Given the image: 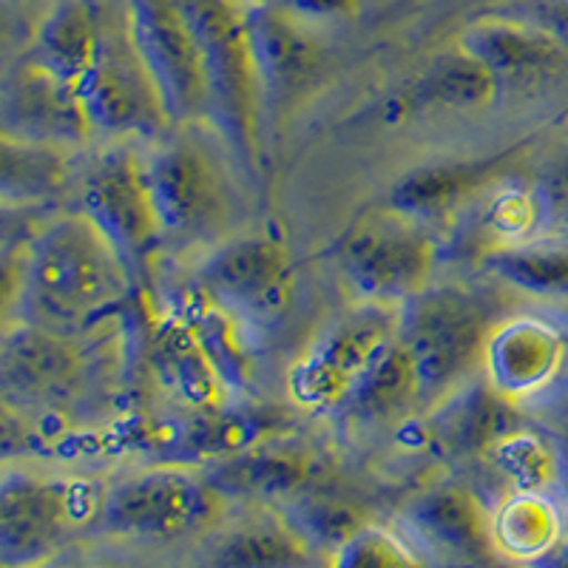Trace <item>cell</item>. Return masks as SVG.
<instances>
[{
	"label": "cell",
	"mask_w": 568,
	"mask_h": 568,
	"mask_svg": "<svg viewBox=\"0 0 568 568\" xmlns=\"http://www.w3.org/2000/svg\"><path fill=\"white\" fill-rule=\"evenodd\" d=\"M136 276L105 233L71 211L40 227L23 251L18 322L78 336L134 298Z\"/></svg>",
	"instance_id": "cell-1"
},
{
	"label": "cell",
	"mask_w": 568,
	"mask_h": 568,
	"mask_svg": "<svg viewBox=\"0 0 568 568\" xmlns=\"http://www.w3.org/2000/svg\"><path fill=\"white\" fill-rule=\"evenodd\" d=\"M196 40L211 89V125L233 160L253 176L265 165V109L253 58L247 9L236 0H180Z\"/></svg>",
	"instance_id": "cell-2"
},
{
	"label": "cell",
	"mask_w": 568,
	"mask_h": 568,
	"mask_svg": "<svg viewBox=\"0 0 568 568\" xmlns=\"http://www.w3.org/2000/svg\"><path fill=\"white\" fill-rule=\"evenodd\" d=\"M105 486L69 475L9 469L0 484V566L43 568L98 531Z\"/></svg>",
	"instance_id": "cell-3"
},
{
	"label": "cell",
	"mask_w": 568,
	"mask_h": 568,
	"mask_svg": "<svg viewBox=\"0 0 568 568\" xmlns=\"http://www.w3.org/2000/svg\"><path fill=\"white\" fill-rule=\"evenodd\" d=\"M227 500L202 466L160 464L105 486L100 535L116 540H182L211 535L225 520Z\"/></svg>",
	"instance_id": "cell-4"
},
{
	"label": "cell",
	"mask_w": 568,
	"mask_h": 568,
	"mask_svg": "<svg viewBox=\"0 0 568 568\" xmlns=\"http://www.w3.org/2000/svg\"><path fill=\"white\" fill-rule=\"evenodd\" d=\"M489 307L475 293L460 287H429L400 307L398 338L409 349L420 382V400L438 407L464 387L484 362L489 338Z\"/></svg>",
	"instance_id": "cell-5"
},
{
	"label": "cell",
	"mask_w": 568,
	"mask_h": 568,
	"mask_svg": "<svg viewBox=\"0 0 568 568\" xmlns=\"http://www.w3.org/2000/svg\"><path fill=\"white\" fill-rule=\"evenodd\" d=\"M435 265L438 245L426 222L389 207L338 242V276L358 304L404 307L433 287Z\"/></svg>",
	"instance_id": "cell-6"
},
{
	"label": "cell",
	"mask_w": 568,
	"mask_h": 568,
	"mask_svg": "<svg viewBox=\"0 0 568 568\" xmlns=\"http://www.w3.org/2000/svg\"><path fill=\"white\" fill-rule=\"evenodd\" d=\"M400 307L358 304L322 329L287 373V395L311 415H338L364 373L398 338Z\"/></svg>",
	"instance_id": "cell-7"
},
{
	"label": "cell",
	"mask_w": 568,
	"mask_h": 568,
	"mask_svg": "<svg viewBox=\"0 0 568 568\" xmlns=\"http://www.w3.org/2000/svg\"><path fill=\"white\" fill-rule=\"evenodd\" d=\"M145 174L165 242L216 245L233 213L231 182L220 156L200 136H171L145 156Z\"/></svg>",
	"instance_id": "cell-8"
},
{
	"label": "cell",
	"mask_w": 568,
	"mask_h": 568,
	"mask_svg": "<svg viewBox=\"0 0 568 568\" xmlns=\"http://www.w3.org/2000/svg\"><path fill=\"white\" fill-rule=\"evenodd\" d=\"M194 291L242 324L276 322L296 296V258L271 231L227 236L200 258Z\"/></svg>",
	"instance_id": "cell-9"
},
{
	"label": "cell",
	"mask_w": 568,
	"mask_h": 568,
	"mask_svg": "<svg viewBox=\"0 0 568 568\" xmlns=\"http://www.w3.org/2000/svg\"><path fill=\"white\" fill-rule=\"evenodd\" d=\"M78 91L94 134L125 140V136H162L165 129H171L154 80L136 52L125 0L120 9H109L100 49L78 83Z\"/></svg>",
	"instance_id": "cell-10"
},
{
	"label": "cell",
	"mask_w": 568,
	"mask_h": 568,
	"mask_svg": "<svg viewBox=\"0 0 568 568\" xmlns=\"http://www.w3.org/2000/svg\"><path fill=\"white\" fill-rule=\"evenodd\" d=\"M125 12L171 129L211 123L205 60L180 0H125Z\"/></svg>",
	"instance_id": "cell-11"
},
{
	"label": "cell",
	"mask_w": 568,
	"mask_h": 568,
	"mask_svg": "<svg viewBox=\"0 0 568 568\" xmlns=\"http://www.w3.org/2000/svg\"><path fill=\"white\" fill-rule=\"evenodd\" d=\"M80 211L123 253L136 282H142L165 245L160 211L145 174V156L125 145L94 156L80 176Z\"/></svg>",
	"instance_id": "cell-12"
},
{
	"label": "cell",
	"mask_w": 568,
	"mask_h": 568,
	"mask_svg": "<svg viewBox=\"0 0 568 568\" xmlns=\"http://www.w3.org/2000/svg\"><path fill=\"white\" fill-rule=\"evenodd\" d=\"M245 9L262 85L265 129L273 131V125L282 123L324 78L327 52L311 23L298 20L278 3Z\"/></svg>",
	"instance_id": "cell-13"
},
{
	"label": "cell",
	"mask_w": 568,
	"mask_h": 568,
	"mask_svg": "<svg viewBox=\"0 0 568 568\" xmlns=\"http://www.w3.org/2000/svg\"><path fill=\"white\" fill-rule=\"evenodd\" d=\"M83 349L74 336L29 322L9 324L0 353V378L9 404L49 413L69 407L85 387Z\"/></svg>",
	"instance_id": "cell-14"
},
{
	"label": "cell",
	"mask_w": 568,
	"mask_h": 568,
	"mask_svg": "<svg viewBox=\"0 0 568 568\" xmlns=\"http://www.w3.org/2000/svg\"><path fill=\"white\" fill-rule=\"evenodd\" d=\"M480 369L509 404L537 400L568 373V336L542 316L500 318L486 338Z\"/></svg>",
	"instance_id": "cell-15"
},
{
	"label": "cell",
	"mask_w": 568,
	"mask_h": 568,
	"mask_svg": "<svg viewBox=\"0 0 568 568\" xmlns=\"http://www.w3.org/2000/svg\"><path fill=\"white\" fill-rule=\"evenodd\" d=\"M3 136L80 149L94 136L78 85L45 69L32 54L20 60L3 85Z\"/></svg>",
	"instance_id": "cell-16"
},
{
	"label": "cell",
	"mask_w": 568,
	"mask_h": 568,
	"mask_svg": "<svg viewBox=\"0 0 568 568\" xmlns=\"http://www.w3.org/2000/svg\"><path fill=\"white\" fill-rule=\"evenodd\" d=\"M327 557L273 506H253L211 531L200 568H318Z\"/></svg>",
	"instance_id": "cell-17"
},
{
	"label": "cell",
	"mask_w": 568,
	"mask_h": 568,
	"mask_svg": "<svg viewBox=\"0 0 568 568\" xmlns=\"http://www.w3.org/2000/svg\"><path fill=\"white\" fill-rule=\"evenodd\" d=\"M404 529L433 555L449 560H484L495 555L491 511L480 497L458 484H438L418 495L400 511Z\"/></svg>",
	"instance_id": "cell-18"
},
{
	"label": "cell",
	"mask_w": 568,
	"mask_h": 568,
	"mask_svg": "<svg viewBox=\"0 0 568 568\" xmlns=\"http://www.w3.org/2000/svg\"><path fill=\"white\" fill-rule=\"evenodd\" d=\"M511 151L475 160H444L407 171L389 187L387 207L409 220L433 222L469 207L491 185L509 180Z\"/></svg>",
	"instance_id": "cell-19"
},
{
	"label": "cell",
	"mask_w": 568,
	"mask_h": 568,
	"mask_svg": "<svg viewBox=\"0 0 568 568\" xmlns=\"http://www.w3.org/2000/svg\"><path fill=\"white\" fill-rule=\"evenodd\" d=\"M225 500H242L251 506L287 504L298 491L311 489L318 475V464L311 453L271 438L245 453L202 466Z\"/></svg>",
	"instance_id": "cell-20"
},
{
	"label": "cell",
	"mask_w": 568,
	"mask_h": 568,
	"mask_svg": "<svg viewBox=\"0 0 568 568\" xmlns=\"http://www.w3.org/2000/svg\"><path fill=\"white\" fill-rule=\"evenodd\" d=\"M458 43L495 74L500 89L549 80L568 63V52L557 40L504 12L475 20Z\"/></svg>",
	"instance_id": "cell-21"
},
{
	"label": "cell",
	"mask_w": 568,
	"mask_h": 568,
	"mask_svg": "<svg viewBox=\"0 0 568 568\" xmlns=\"http://www.w3.org/2000/svg\"><path fill=\"white\" fill-rule=\"evenodd\" d=\"M149 362L156 382L187 409L207 413L231 407V387L222 382L182 313H162L151 318Z\"/></svg>",
	"instance_id": "cell-22"
},
{
	"label": "cell",
	"mask_w": 568,
	"mask_h": 568,
	"mask_svg": "<svg viewBox=\"0 0 568 568\" xmlns=\"http://www.w3.org/2000/svg\"><path fill=\"white\" fill-rule=\"evenodd\" d=\"M500 83L475 54L460 43L435 54L409 89L400 94V114H464V111L489 109L500 98Z\"/></svg>",
	"instance_id": "cell-23"
},
{
	"label": "cell",
	"mask_w": 568,
	"mask_h": 568,
	"mask_svg": "<svg viewBox=\"0 0 568 568\" xmlns=\"http://www.w3.org/2000/svg\"><path fill=\"white\" fill-rule=\"evenodd\" d=\"M491 546L517 566H542L568 546V511L551 491H509L491 511Z\"/></svg>",
	"instance_id": "cell-24"
},
{
	"label": "cell",
	"mask_w": 568,
	"mask_h": 568,
	"mask_svg": "<svg viewBox=\"0 0 568 568\" xmlns=\"http://www.w3.org/2000/svg\"><path fill=\"white\" fill-rule=\"evenodd\" d=\"M109 0H60L34 34L32 58L78 85L103 40Z\"/></svg>",
	"instance_id": "cell-25"
},
{
	"label": "cell",
	"mask_w": 568,
	"mask_h": 568,
	"mask_svg": "<svg viewBox=\"0 0 568 568\" xmlns=\"http://www.w3.org/2000/svg\"><path fill=\"white\" fill-rule=\"evenodd\" d=\"M418 404H424V400H420V382L418 373H415L413 355L400 338H395L375 358L362 382L355 384L336 418L358 426L393 424Z\"/></svg>",
	"instance_id": "cell-26"
},
{
	"label": "cell",
	"mask_w": 568,
	"mask_h": 568,
	"mask_svg": "<svg viewBox=\"0 0 568 568\" xmlns=\"http://www.w3.org/2000/svg\"><path fill=\"white\" fill-rule=\"evenodd\" d=\"M71 174H74L71 149L3 136L0 187H3L7 205H43L63 194Z\"/></svg>",
	"instance_id": "cell-27"
},
{
	"label": "cell",
	"mask_w": 568,
	"mask_h": 568,
	"mask_svg": "<svg viewBox=\"0 0 568 568\" xmlns=\"http://www.w3.org/2000/svg\"><path fill=\"white\" fill-rule=\"evenodd\" d=\"M484 265L497 282L526 296L568 302V242H517L486 253Z\"/></svg>",
	"instance_id": "cell-28"
},
{
	"label": "cell",
	"mask_w": 568,
	"mask_h": 568,
	"mask_svg": "<svg viewBox=\"0 0 568 568\" xmlns=\"http://www.w3.org/2000/svg\"><path fill=\"white\" fill-rule=\"evenodd\" d=\"M475 220L466 222V236H484L486 253L531 240L542 205L529 187H515L509 180L491 185L471 202Z\"/></svg>",
	"instance_id": "cell-29"
},
{
	"label": "cell",
	"mask_w": 568,
	"mask_h": 568,
	"mask_svg": "<svg viewBox=\"0 0 568 568\" xmlns=\"http://www.w3.org/2000/svg\"><path fill=\"white\" fill-rule=\"evenodd\" d=\"M484 455L511 491H551L562 475L555 444L520 424L500 435Z\"/></svg>",
	"instance_id": "cell-30"
},
{
	"label": "cell",
	"mask_w": 568,
	"mask_h": 568,
	"mask_svg": "<svg viewBox=\"0 0 568 568\" xmlns=\"http://www.w3.org/2000/svg\"><path fill=\"white\" fill-rule=\"evenodd\" d=\"M324 568H433V562L407 529L367 520L327 557Z\"/></svg>",
	"instance_id": "cell-31"
},
{
	"label": "cell",
	"mask_w": 568,
	"mask_h": 568,
	"mask_svg": "<svg viewBox=\"0 0 568 568\" xmlns=\"http://www.w3.org/2000/svg\"><path fill=\"white\" fill-rule=\"evenodd\" d=\"M282 511L324 557L333 555L358 526L367 524V517L349 500L313 486L282 504Z\"/></svg>",
	"instance_id": "cell-32"
},
{
	"label": "cell",
	"mask_w": 568,
	"mask_h": 568,
	"mask_svg": "<svg viewBox=\"0 0 568 568\" xmlns=\"http://www.w3.org/2000/svg\"><path fill=\"white\" fill-rule=\"evenodd\" d=\"M497 12L540 29L568 52V0H509Z\"/></svg>",
	"instance_id": "cell-33"
},
{
	"label": "cell",
	"mask_w": 568,
	"mask_h": 568,
	"mask_svg": "<svg viewBox=\"0 0 568 568\" xmlns=\"http://www.w3.org/2000/svg\"><path fill=\"white\" fill-rule=\"evenodd\" d=\"M278 7H284L311 27H318V23H338V20L355 18L362 9V0H278Z\"/></svg>",
	"instance_id": "cell-34"
},
{
	"label": "cell",
	"mask_w": 568,
	"mask_h": 568,
	"mask_svg": "<svg viewBox=\"0 0 568 568\" xmlns=\"http://www.w3.org/2000/svg\"><path fill=\"white\" fill-rule=\"evenodd\" d=\"M43 568H131V562H125L123 557L105 555V551H65L58 560L45 562Z\"/></svg>",
	"instance_id": "cell-35"
},
{
	"label": "cell",
	"mask_w": 568,
	"mask_h": 568,
	"mask_svg": "<svg viewBox=\"0 0 568 568\" xmlns=\"http://www.w3.org/2000/svg\"><path fill=\"white\" fill-rule=\"evenodd\" d=\"M549 200L568 205V151L560 156V162L555 165V171H551Z\"/></svg>",
	"instance_id": "cell-36"
},
{
	"label": "cell",
	"mask_w": 568,
	"mask_h": 568,
	"mask_svg": "<svg viewBox=\"0 0 568 568\" xmlns=\"http://www.w3.org/2000/svg\"><path fill=\"white\" fill-rule=\"evenodd\" d=\"M242 7H258V3H278V0H236Z\"/></svg>",
	"instance_id": "cell-37"
}]
</instances>
